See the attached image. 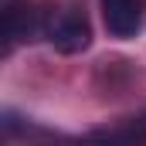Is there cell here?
<instances>
[{
  "label": "cell",
  "instance_id": "obj_1",
  "mask_svg": "<svg viewBox=\"0 0 146 146\" xmlns=\"http://www.w3.org/2000/svg\"><path fill=\"white\" fill-rule=\"evenodd\" d=\"M44 37L61 54H82L92 44V24H88V17L82 10L58 7V10H48L44 14Z\"/></svg>",
  "mask_w": 146,
  "mask_h": 146
},
{
  "label": "cell",
  "instance_id": "obj_2",
  "mask_svg": "<svg viewBox=\"0 0 146 146\" xmlns=\"http://www.w3.org/2000/svg\"><path fill=\"white\" fill-rule=\"evenodd\" d=\"M106 31L119 41H129L146 24V0H102Z\"/></svg>",
  "mask_w": 146,
  "mask_h": 146
}]
</instances>
